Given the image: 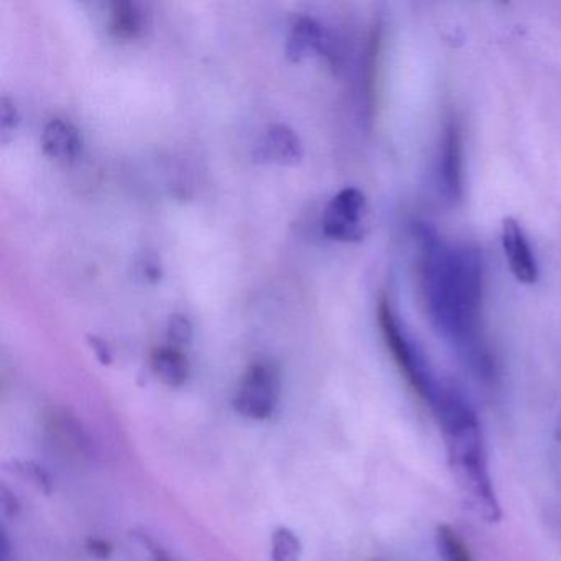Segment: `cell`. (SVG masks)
<instances>
[{"label":"cell","mask_w":561,"mask_h":561,"mask_svg":"<svg viewBox=\"0 0 561 561\" xmlns=\"http://www.w3.org/2000/svg\"><path fill=\"white\" fill-rule=\"evenodd\" d=\"M366 196L360 190H341L324 209V236L337 242L360 241L366 234Z\"/></svg>","instance_id":"cell-5"},{"label":"cell","mask_w":561,"mask_h":561,"mask_svg":"<svg viewBox=\"0 0 561 561\" xmlns=\"http://www.w3.org/2000/svg\"><path fill=\"white\" fill-rule=\"evenodd\" d=\"M0 499H2V507H4L5 515H9V517H18V515L21 514V502H19V499L15 497L5 485L0 488Z\"/></svg>","instance_id":"cell-20"},{"label":"cell","mask_w":561,"mask_h":561,"mask_svg":"<svg viewBox=\"0 0 561 561\" xmlns=\"http://www.w3.org/2000/svg\"><path fill=\"white\" fill-rule=\"evenodd\" d=\"M255 159L272 165L294 167L304 159V147L290 127L275 124L262 134Z\"/></svg>","instance_id":"cell-8"},{"label":"cell","mask_w":561,"mask_h":561,"mask_svg":"<svg viewBox=\"0 0 561 561\" xmlns=\"http://www.w3.org/2000/svg\"><path fill=\"white\" fill-rule=\"evenodd\" d=\"M87 551L96 560L107 561L113 558L114 547L111 541L104 540V538L91 537L87 540Z\"/></svg>","instance_id":"cell-18"},{"label":"cell","mask_w":561,"mask_h":561,"mask_svg":"<svg viewBox=\"0 0 561 561\" xmlns=\"http://www.w3.org/2000/svg\"><path fill=\"white\" fill-rule=\"evenodd\" d=\"M502 248L512 274L520 284L534 285L538 280V265L524 229L514 218L502 221Z\"/></svg>","instance_id":"cell-6"},{"label":"cell","mask_w":561,"mask_h":561,"mask_svg":"<svg viewBox=\"0 0 561 561\" xmlns=\"http://www.w3.org/2000/svg\"><path fill=\"white\" fill-rule=\"evenodd\" d=\"M193 337V327L188 318L183 314H173L167 324V340L170 346L182 350L183 346H188Z\"/></svg>","instance_id":"cell-17"},{"label":"cell","mask_w":561,"mask_h":561,"mask_svg":"<svg viewBox=\"0 0 561 561\" xmlns=\"http://www.w3.org/2000/svg\"><path fill=\"white\" fill-rule=\"evenodd\" d=\"M0 561H14V550L4 530L0 535Z\"/></svg>","instance_id":"cell-22"},{"label":"cell","mask_w":561,"mask_h":561,"mask_svg":"<svg viewBox=\"0 0 561 561\" xmlns=\"http://www.w3.org/2000/svg\"><path fill=\"white\" fill-rule=\"evenodd\" d=\"M88 341H90V346L93 347L100 363L103 364V366H110V364L113 363V353H111L106 341L100 340L98 336H88Z\"/></svg>","instance_id":"cell-21"},{"label":"cell","mask_w":561,"mask_h":561,"mask_svg":"<svg viewBox=\"0 0 561 561\" xmlns=\"http://www.w3.org/2000/svg\"><path fill=\"white\" fill-rule=\"evenodd\" d=\"M300 538L290 528H277L272 534V561H300Z\"/></svg>","instance_id":"cell-16"},{"label":"cell","mask_w":561,"mask_h":561,"mask_svg":"<svg viewBox=\"0 0 561 561\" xmlns=\"http://www.w3.org/2000/svg\"><path fill=\"white\" fill-rule=\"evenodd\" d=\"M50 420L51 428L61 436L64 442H68V445L77 449V451L83 453V455H90V436L87 435V432H84L83 426H81V423L78 422L73 413L65 409L54 410Z\"/></svg>","instance_id":"cell-13"},{"label":"cell","mask_w":561,"mask_h":561,"mask_svg":"<svg viewBox=\"0 0 561 561\" xmlns=\"http://www.w3.org/2000/svg\"><path fill=\"white\" fill-rule=\"evenodd\" d=\"M150 364H152L153 374L172 389L182 387L188 380L190 363L182 350L172 346L157 347Z\"/></svg>","instance_id":"cell-11"},{"label":"cell","mask_w":561,"mask_h":561,"mask_svg":"<svg viewBox=\"0 0 561 561\" xmlns=\"http://www.w3.org/2000/svg\"><path fill=\"white\" fill-rule=\"evenodd\" d=\"M280 379L271 363L259 360L248 367L232 405L239 415L249 420H267L277 409Z\"/></svg>","instance_id":"cell-4"},{"label":"cell","mask_w":561,"mask_h":561,"mask_svg":"<svg viewBox=\"0 0 561 561\" xmlns=\"http://www.w3.org/2000/svg\"><path fill=\"white\" fill-rule=\"evenodd\" d=\"M149 14L136 2H119L111 11V32L119 41H136L146 32Z\"/></svg>","instance_id":"cell-12"},{"label":"cell","mask_w":561,"mask_h":561,"mask_svg":"<svg viewBox=\"0 0 561 561\" xmlns=\"http://www.w3.org/2000/svg\"><path fill=\"white\" fill-rule=\"evenodd\" d=\"M420 287L433 327L458 344L471 366L489 356L479 341L482 267L468 248H449L428 226H420Z\"/></svg>","instance_id":"cell-1"},{"label":"cell","mask_w":561,"mask_h":561,"mask_svg":"<svg viewBox=\"0 0 561 561\" xmlns=\"http://www.w3.org/2000/svg\"><path fill=\"white\" fill-rule=\"evenodd\" d=\"M0 117H2V134L12 133V130L18 129L19 124V113L12 103H9L8 100H2V110H0Z\"/></svg>","instance_id":"cell-19"},{"label":"cell","mask_w":561,"mask_h":561,"mask_svg":"<svg viewBox=\"0 0 561 561\" xmlns=\"http://www.w3.org/2000/svg\"><path fill=\"white\" fill-rule=\"evenodd\" d=\"M435 540L443 561H472L468 545L449 525L442 524L436 527Z\"/></svg>","instance_id":"cell-14"},{"label":"cell","mask_w":561,"mask_h":561,"mask_svg":"<svg viewBox=\"0 0 561 561\" xmlns=\"http://www.w3.org/2000/svg\"><path fill=\"white\" fill-rule=\"evenodd\" d=\"M432 409L445 438L448 465L466 505L485 522H499L502 508L488 469L481 425L471 403L453 387H439Z\"/></svg>","instance_id":"cell-2"},{"label":"cell","mask_w":561,"mask_h":561,"mask_svg":"<svg viewBox=\"0 0 561 561\" xmlns=\"http://www.w3.org/2000/svg\"><path fill=\"white\" fill-rule=\"evenodd\" d=\"M9 471L14 472L15 476L22 479V481L28 482L32 488L37 489L42 494L50 495L54 491V481L48 471H45L41 465L34 461H15L11 462Z\"/></svg>","instance_id":"cell-15"},{"label":"cell","mask_w":561,"mask_h":561,"mask_svg":"<svg viewBox=\"0 0 561 561\" xmlns=\"http://www.w3.org/2000/svg\"><path fill=\"white\" fill-rule=\"evenodd\" d=\"M42 146L50 159L70 162L80 156L81 149H83V136L68 121L54 119L45 126L44 134H42Z\"/></svg>","instance_id":"cell-10"},{"label":"cell","mask_w":561,"mask_h":561,"mask_svg":"<svg viewBox=\"0 0 561 561\" xmlns=\"http://www.w3.org/2000/svg\"><path fill=\"white\" fill-rule=\"evenodd\" d=\"M377 320H379L380 333L386 341L387 350L392 354L400 373L403 374L410 387L415 390L416 396L432 407L438 396V382L433 377L432 369H430L422 351L403 330L386 297L380 298L379 307H377Z\"/></svg>","instance_id":"cell-3"},{"label":"cell","mask_w":561,"mask_h":561,"mask_svg":"<svg viewBox=\"0 0 561 561\" xmlns=\"http://www.w3.org/2000/svg\"><path fill=\"white\" fill-rule=\"evenodd\" d=\"M330 34L320 22L311 18L298 19L288 34V58L297 64L307 58L324 55L330 50Z\"/></svg>","instance_id":"cell-9"},{"label":"cell","mask_w":561,"mask_h":561,"mask_svg":"<svg viewBox=\"0 0 561 561\" xmlns=\"http://www.w3.org/2000/svg\"><path fill=\"white\" fill-rule=\"evenodd\" d=\"M439 185L451 203L462 198V142L458 123L451 121L443 137L442 157H439Z\"/></svg>","instance_id":"cell-7"}]
</instances>
